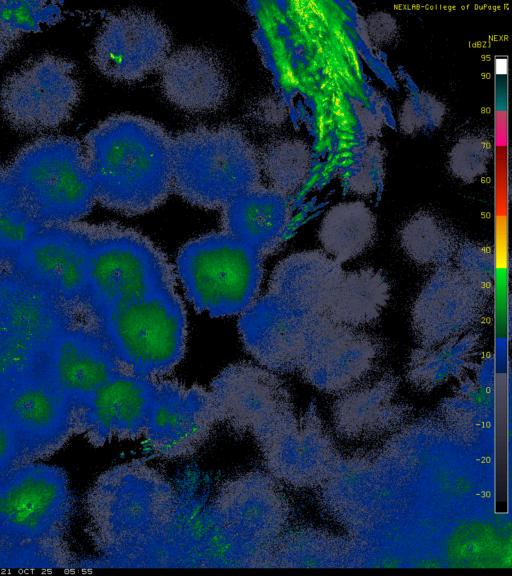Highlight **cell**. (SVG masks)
<instances>
[{"label":"cell","mask_w":512,"mask_h":576,"mask_svg":"<svg viewBox=\"0 0 512 576\" xmlns=\"http://www.w3.org/2000/svg\"><path fill=\"white\" fill-rule=\"evenodd\" d=\"M480 334L472 330L433 347L415 349L408 361L407 379L417 389L430 391L472 368Z\"/></svg>","instance_id":"obj_23"},{"label":"cell","mask_w":512,"mask_h":576,"mask_svg":"<svg viewBox=\"0 0 512 576\" xmlns=\"http://www.w3.org/2000/svg\"><path fill=\"white\" fill-rule=\"evenodd\" d=\"M80 98L74 63L55 54L31 58L11 73L0 88L5 121L23 133H41L64 125Z\"/></svg>","instance_id":"obj_9"},{"label":"cell","mask_w":512,"mask_h":576,"mask_svg":"<svg viewBox=\"0 0 512 576\" xmlns=\"http://www.w3.org/2000/svg\"><path fill=\"white\" fill-rule=\"evenodd\" d=\"M62 10L47 1H0V62L22 38L62 19Z\"/></svg>","instance_id":"obj_28"},{"label":"cell","mask_w":512,"mask_h":576,"mask_svg":"<svg viewBox=\"0 0 512 576\" xmlns=\"http://www.w3.org/2000/svg\"><path fill=\"white\" fill-rule=\"evenodd\" d=\"M42 227L78 222L95 202L83 144L69 136L41 137L23 146L7 166Z\"/></svg>","instance_id":"obj_5"},{"label":"cell","mask_w":512,"mask_h":576,"mask_svg":"<svg viewBox=\"0 0 512 576\" xmlns=\"http://www.w3.org/2000/svg\"><path fill=\"white\" fill-rule=\"evenodd\" d=\"M493 379V362L492 360L485 359L478 366L477 382L479 387L486 388L490 385Z\"/></svg>","instance_id":"obj_33"},{"label":"cell","mask_w":512,"mask_h":576,"mask_svg":"<svg viewBox=\"0 0 512 576\" xmlns=\"http://www.w3.org/2000/svg\"><path fill=\"white\" fill-rule=\"evenodd\" d=\"M1 507H2V487H1V477H0V514H1Z\"/></svg>","instance_id":"obj_34"},{"label":"cell","mask_w":512,"mask_h":576,"mask_svg":"<svg viewBox=\"0 0 512 576\" xmlns=\"http://www.w3.org/2000/svg\"><path fill=\"white\" fill-rule=\"evenodd\" d=\"M172 146L167 130L146 117L101 121L83 142L96 202L128 216L161 206L173 191Z\"/></svg>","instance_id":"obj_1"},{"label":"cell","mask_w":512,"mask_h":576,"mask_svg":"<svg viewBox=\"0 0 512 576\" xmlns=\"http://www.w3.org/2000/svg\"><path fill=\"white\" fill-rule=\"evenodd\" d=\"M122 372L125 371L100 327L75 324L59 334L49 347L42 375L76 404Z\"/></svg>","instance_id":"obj_17"},{"label":"cell","mask_w":512,"mask_h":576,"mask_svg":"<svg viewBox=\"0 0 512 576\" xmlns=\"http://www.w3.org/2000/svg\"><path fill=\"white\" fill-rule=\"evenodd\" d=\"M167 100L191 113L218 110L229 96V82L219 58L199 47H183L168 56L160 69Z\"/></svg>","instance_id":"obj_19"},{"label":"cell","mask_w":512,"mask_h":576,"mask_svg":"<svg viewBox=\"0 0 512 576\" xmlns=\"http://www.w3.org/2000/svg\"><path fill=\"white\" fill-rule=\"evenodd\" d=\"M488 297L456 267H438L411 309L417 341L422 347H433L470 331L484 314Z\"/></svg>","instance_id":"obj_15"},{"label":"cell","mask_w":512,"mask_h":576,"mask_svg":"<svg viewBox=\"0 0 512 576\" xmlns=\"http://www.w3.org/2000/svg\"><path fill=\"white\" fill-rule=\"evenodd\" d=\"M219 420L210 391L175 381L156 382L143 436L157 456H188L202 445Z\"/></svg>","instance_id":"obj_13"},{"label":"cell","mask_w":512,"mask_h":576,"mask_svg":"<svg viewBox=\"0 0 512 576\" xmlns=\"http://www.w3.org/2000/svg\"><path fill=\"white\" fill-rule=\"evenodd\" d=\"M260 165L270 187L285 195L297 191L303 185L309 170L305 146L290 139L268 144L260 154Z\"/></svg>","instance_id":"obj_29"},{"label":"cell","mask_w":512,"mask_h":576,"mask_svg":"<svg viewBox=\"0 0 512 576\" xmlns=\"http://www.w3.org/2000/svg\"><path fill=\"white\" fill-rule=\"evenodd\" d=\"M398 383L393 375H382L380 378L366 383L357 389L346 391L336 404L338 416L351 417L353 426L362 432L368 425L380 427V421L388 426L389 419L399 416L400 405L392 404ZM353 427V428H354Z\"/></svg>","instance_id":"obj_27"},{"label":"cell","mask_w":512,"mask_h":576,"mask_svg":"<svg viewBox=\"0 0 512 576\" xmlns=\"http://www.w3.org/2000/svg\"><path fill=\"white\" fill-rule=\"evenodd\" d=\"M47 352L0 332V390L42 374Z\"/></svg>","instance_id":"obj_30"},{"label":"cell","mask_w":512,"mask_h":576,"mask_svg":"<svg viewBox=\"0 0 512 576\" xmlns=\"http://www.w3.org/2000/svg\"><path fill=\"white\" fill-rule=\"evenodd\" d=\"M375 235V217L360 201L343 202L330 208L318 233L325 253L340 264L361 255L371 246Z\"/></svg>","instance_id":"obj_24"},{"label":"cell","mask_w":512,"mask_h":576,"mask_svg":"<svg viewBox=\"0 0 512 576\" xmlns=\"http://www.w3.org/2000/svg\"><path fill=\"white\" fill-rule=\"evenodd\" d=\"M399 241L403 251L415 263L436 267L447 265L459 245L451 228L429 212L412 216L402 226Z\"/></svg>","instance_id":"obj_26"},{"label":"cell","mask_w":512,"mask_h":576,"mask_svg":"<svg viewBox=\"0 0 512 576\" xmlns=\"http://www.w3.org/2000/svg\"><path fill=\"white\" fill-rule=\"evenodd\" d=\"M174 501L172 487L142 463L103 472L85 497L88 530L101 555L100 566H124L128 561L157 565Z\"/></svg>","instance_id":"obj_3"},{"label":"cell","mask_w":512,"mask_h":576,"mask_svg":"<svg viewBox=\"0 0 512 576\" xmlns=\"http://www.w3.org/2000/svg\"><path fill=\"white\" fill-rule=\"evenodd\" d=\"M390 299V285L382 272L361 268L344 273L326 316L334 322L360 328L379 318Z\"/></svg>","instance_id":"obj_22"},{"label":"cell","mask_w":512,"mask_h":576,"mask_svg":"<svg viewBox=\"0 0 512 576\" xmlns=\"http://www.w3.org/2000/svg\"><path fill=\"white\" fill-rule=\"evenodd\" d=\"M24 463L16 434L0 408V477Z\"/></svg>","instance_id":"obj_32"},{"label":"cell","mask_w":512,"mask_h":576,"mask_svg":"<svg viewBox=\"0 0 512 576\" xmlns=\"http://www.w3.org/2000/svg\"><path fill=\"white\" fill-rule=\"evenodd\" d=\"M42 228L24 203L8 167L0 166V275L14 270L21 250Z\"/></svg>","instance_id":"obj_25"},{"label":"cell","mask_w":512,"mask_h":576,"mask_svg":"<svg viewBox=\"0 0 512 576\" xmlns=\"http://www.w3.org/2000/svg\"><path fill=\"white\" fill-rule=\"evenodd\" d=\"M98 324L126 373L154 380L184 356L186 313L174 289L111 310Z\"/></svg>","instance_id":"obj_8"},{"label":"cell","mask_w":512,"mask_h":576,"mask_svg":"<svg viewBox=\"0 0 512 576\" xmlns=\"http://www.w3.org/2000/svg\"><path fill=\"white\" fill-rule=\"evenodd\" d=\"M290 218L287 195L260 184L222 209L221 224L224 232L265 256L284 240Z\"/></svg>","instance_id":"obj_21"},{"label":"cell","mask_w":512,"mask_h":576,"mask_svg":"<svg viewBox=\"0 0 512 576\" xmlns=\"http://www.w3.org/2000/svg\"><path fill=\"white\" fill-rule=\"evenodd\" d=\"M173 191L188 203L224 208L260 185V153L232 125L199 126L173 138Z\"/></svg>","instance_id":"obj_4"},{"label":"cell","mask_w":512,"mask_h":576,"mask_svg":"<svg viewBox=\"0 0 512 576\" xmlns=\"http://www.w3.org/2000/svg\"><path fill=\"white\" fill-rule=\"evenodd\" d=\"M0 408L26 463L48 459L77 434L74 403L42 374L0 390Z\"/></svg>","instance_id":"obj_10"},{"label":"cell","mask_w":512,"mask_h":576,"mask_svg":"<svg viewBox=\"0 0 512 576\" xmlns=\"http://www.w3.org/2000/svg\"><path fill=\"white\" fill-rule=\"evenodd\" d=\"M87 223L43 227L21 250L16 270L54 290L71 308L88 303Z\"/></svg>","instance_id":"obj_14"},{"label":"cell","mask_w":512,"mask_h":576,"mask_svg":"<svg viewBox=\"0 0 512 576\" xmlns=\"http://www.w3.org/2000/svg\"><path fill=\"white\" fill-rule=\"evenodd\" d=\"M73 325V308L50 287L16 269L0 275V332L49 350Z\"/></svg>","instance_id":"obj_18"},{"label":"cell","mask_w":512,"mask_h":576,"mask_svg":"<svg viewBox=\"0 0 512 576\" xmlns=\"http://www.w3.org/2000/svg\"><path fill=\"white\" fill-rule=\"evenodd\" d=\"M155 383L126 372L114 376L88 398L74 404L77 434L84 435L94 447L143 436Z\"/></svg>","instance_id":"obj_16"},{"label":"cell","mask_w":512,"mask_h":576,"mask_svg":"<svg viewBox=\"0 0 512 576\" xmlns=\"http://www.w3.org/2000/svg\"><path fill=\"white\" fill-rule=\"evenodd\" d=\"M86 226L88 303L97 321L111 310L174 289L169 262L147 237L116 224Z\"/></svg>","instance_id":"obj_6"},{"label":"cell","mask_w":512,"mask_h":576,"mask_svg":"<svg viewBox=\"0 0 512 576\" xmlns=\"http://www.w3.org/2000/svg\"><path fill=\"white\" fill-rule=\"evenodd\" d=\"M170 51V33L156 16L125 10L103 22L92 46L91 60L107 78L131 83L160 70Z\"/></svg>","instance_id":"obj_11"},{"label":"cell","mask_w":512,"mask_h":576,"mask_svg":"<svg viewBox=\"0 0 512 576\" xmlns=\"http://www.w3.org/2000/svg\"><path fill=\"white\" fill-rule=\"evenodd\" d=\"M176 267L190 303L212 317L248 310L263 278L262 256L224 231L187 242Z\"/></svg>","instance_id":"obj_7"},{"label":"cell","mask_w":512,"mask_h":576,"mask_svg":"<svg viewBox=\"0 0 512 576\" xmlns=\"http://www.w3.org/2000/svg\"><path fill=\"white\" fill-rule=\"evenodd\" d=\"M456 268L475 287L489 296L494 285V255L488 246L474 241L459 243Z\"/></svg>","instance_id":"obj_31"},{"label":"cell","mask_w":512,"mask_h":576,"mask_svg":"<svg viewBox=\"0 0 512 576\" xmlns=\"http://www.w3.org/2000/svg\"><path fill=\"white\" fill-rule=\"evenodd\" d=\"M341 264L320 250L291 254L275 267L267 292L310 315H325L343 278Z\"/></svg>","instance_id":"obj_20"},{"label":"cell","mask_w":512,"mask_h":576,"mask_svg":"<svg viewBox=\"0 0 512 576\" xmlns=\"http://www.w3.org/2000/svg\"><path fill=\"white\" fill-rule=\"evenodd\" d=\"M0 569L76 568L67 540L75 501L67 472L39 461L1 476Z\"/></svg>","instance_id":"obj_2"},{"label":"cell","mask_w":512,"mask_h":576,"mask_svg":"<svg viewBox=\"0 0 512 576\" xmlns=\"http://www.w3.org/2000/svg\"><path fill=\"white\" fill-rule=\"evenodd\" d=\"M381 352L382 344L375 337L320 315L312 324L297 370L321 391L346 392L369 375Z\"/></svg>","instance_id":"obj_12"}]
</instances>
